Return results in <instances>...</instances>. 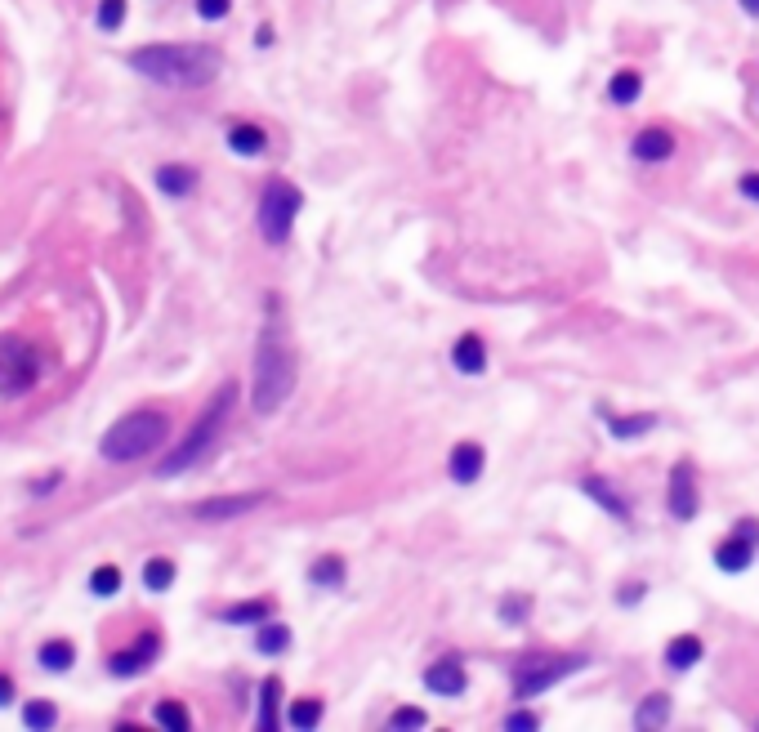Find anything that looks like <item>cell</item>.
Listing matches in <instances>:
<instances>
[{"instance_id": "6da1fadb", "label": "cell", "mask_w": 759, "mask_h": 732, "mask_svg": "<svg viewBox=\"0 0 759 732\" xmlns=\"http://www.w3.org/2000/svg\"><path fill=\"white\" fill-rule=\"evenodd\" d=\"M295 389V353L286 344V331L277 326V295H268V322L255 344V371H251V402L259 416H273Z\"/></svg>"}, {"instance_id": "60d3db41", "label": "cell", "mask_w": 759, "mask_h": 732, "mask_svg": "<svg viewBox=\"0 0 759 732\" xmlns=\"http://www.w3.org/2000/svg\"><path fill=\"white\" fill-rule=\"evenodd\" d=\"M63 483V474H45V483H36V496H45V491H54Z\"/></svg>"}, {"instance_id": "5bb4252c", "label": "cell", "mask_w": 759, "mask_h": 732, "mask_svg": "<svg viewBox=\"0 0 759 732\" xmlns=\"http://www.w3.org/2000/svg\"><path fill=\"white\" fill-rule=\"evenodd\" d=\"M425 688L438 692V697H460V692L469 688V674H465V666H460L456 657H443V661H434V666L425 670Z\"/></svg>"}, {"instance_id": "e575fe53", "label": "cell", "mask_w": 759, "mask_h": 732, "mask_svg": "<svg viewBox=\"0 0 759 732\" xmlns=\"http://www.w3.org/2000/svg\"><path fill=\"white\" fill-rule=\"evenodd\" d=\"M233 9V0H197V14L201 18H210V23H219V18Z\"/></svg>"}, {"instance_id": "d4e9b609", "label": "cell", "mask_w": 759, "mask_h": 732, "mask_svg": "<svg viewBox=\"0 0 759 732\" xmlns=\"http://www.w3.org/2000/svg\"><path fill=\"white\" fill-rule=\"evenodd\" d=\"M652 425H657V416H648V411H639V416H608V429H612V438H617V442L643 438Z\"/></svg>"}, {"instance_id": "cb8c5ba5", "label": "cell", "mask_w": 759, "mask_h": 732, "mask_svg": "<svg viewBox=\"0 0 759 732\" xmlns=\"http://www.w3.org/2000/svg\"><path fill=\"white\" fill-rule=\"evenodd\" d=\"M639 94H643V76L634 72V67H626V72H617V76L608 81V99L617 103V108H630Z\"/></svg>"}, {"instance_id": "8fae6325", "label": "cell", "mask_w": 759, "mask_h": 732, "mask_svg": "<svg viewBox=\"0 0 759 732\" xmlns=\"http://www.w3.org/2000/svg\"><path fill=\"white\" fill-rule=\"evenodd\" d=\"M157 652H161V634H139V639H134V648H121L117 657L108 661V670L117 674V679H134V674H143L152 666V661H157Z\"/></svg>"}, {"instance_id": "7402d4cb", "label": "cell", "mask_w": 759, "mask_h": 732, "mask_svg": "<svg viewBox=\"0 0 759 732\" xmlns=\"http://www.w3.org/2000/svg\"><path fill=\"white\" fill-rule=\"evenodd\" d=\"M157 188L166 192V197H188V192L197 188V170L192 166H161L157 170Z\"/></svg>"}, {"instance_id": "7a4b0ae2", "label": "cell", "mask_w": 759, "mask_h": 732, "mask_svg": "<svg viewBox=\"0 0 759 732\" xmlns=\"http://www.w3.org/2000/svg\"><path fill=\"white\" fill-rule=\"evenodd\" d=\"M130 67L170 90H201L219 76L224 59L215 45H143L130 54Z\"/></svg>"}, {"instance_id": "4316f807", "label": "cell", "mask_w": 759, "mask_h": 732, "mask_svg": "<svg viewBox=\"0 0 759 732\" xmlns=\"http://www.w3.org/2000/svg\"><path fill=\"white\" fill-rule=\"evenodd\" d=\"M286 724H291V728H317V724H322V701H317V697L291 701V706H286Z\"/></svg>"}, {"instance_id": "f546056e", "label": "cell", "mask_w": 759, "mask_h": 732, "mask_svg": "<svg viewBox=\"0 0 759 732\" xmlns=\"http://www.w3.org/2000/svg\"><path fill=\"white\" fill-rule=\"evenodd\" d=\"M54 724H59V706H54V701H27V706H23V728L45 732V728H54Z\"/></svg>"}, {"instance_id": "d6a6232c", "label": "cell", "mask_w": 759, "mask_h": 732, "mask_svg": "<svg viewBox=\"0 0 759 732\" xmlns=\"http://www.w3.org/2000/svg\"><path fill=\"white\" fill-rule=\"evenodd\" d=\"M126 23V0H99V27L103 32H117Z\"/></svg>"}, {"instance_id": "484cf974", "label": "cell", "mask_w": 759, "mask_h": 732, "mask_svg": "<svg viewBox=\"0 0 759 732\" xmlns=\"http://www.w3.org/2000/svg\"><path fill=\"white\" fill-rule=\"evenodd\" d=\"M277 701H282V679L268 674L259 683V728H277Z\"/></svg>"}, {"instance_id": "d6986e66", "label": "cell", "mask_w": 759, "mask_h": 732, "mask_svg": "<svg viewBox=\"0 0 759 732\" xmlns=\"http://www.w3.org/2000/svg\"><path fill=\"white\" fill-rule=\"evenodd\" d=\"M670 724V697L666 692H648L634 706V728H666Z\"/></svg>"}, {"instance_id": "ba28073f", "label": "cell", "mask_w": 759, "mask_h": 732, "mask_svg": "<svg viewBox=\"0 0 759 732\" xmlns=\"http://www.w3.org/2000/svg\"><path fill=\"white\" fill-rule=\"evenodd\" d=\"M755 545H759V518H742L733 527V536L715 545V567L719 572H746L755 558Z\"/></svg>"}, {"instance_id": "2e32d148", "label": "cell", "mask_w": 759, "mask_h": 732, "mask_svg": "<svg viewBox=\"0 0 759 732\" xmlns=\"http://www.w3.org/2000/svg\"><path fill=\"white\" fill-rule=\"evenodd\" d=\"M228 148H233L237 157H264V148H268L264 125H255V121H237L233 130H228Z\"/></svg>"}, {"instance_id": "8992f818", "label": "cell", "mask_w": 759, "mask_h": 732, "mask_svg": "<svg viewBox=\"0 0 759 732\" xmlns=\"http://www.w3.org/2000/svg\"><path fill=\"white\" fill-rule=\"evenodd\" d=\"M41 380V358L23 335L0 331V398H23Z\"/></svg>"}, {"instance_id": "5b68a950", "label": "cell", "mask_w": 759, "mask_h": 732, "mask_svg": "<svg viewBox=\"0 0 759 732\" xmlns=\"http://www.w3.org/2000/svg\"><path fill=\"white\" fill-rule=\"evenodd\" d=\"M300 206H304V192L286 179H273L264 192H259V206H255L259 237H264L268 246H286L291 242V228H295Z\"/></svg>"}, {"instance_id": "f1b7e54d", "label": "cell", "mask_w": 759, "mask_h": 732, "mask_svg": "<svg viewBox=\"0 0 759 732\" xmlns=\"http://www.w3.org/2000/svg\"><path fill=\"white\" fill-rule=\"evenodd\" d=\"M152 719H157L161 728H175V732H188V728H192V715H188L184 701H157Z\"/></svg>"}, {"instance_id": "e0dca14e", "label": "cell", "mask_w": 759, "mask_h": 732, "mask_svg": "<svg viewBox=\"0 0 759 732\" xmlns=\"http://www.w3.org/2000/svg\"><path fill=\"white\" fill-rule=\"evenodd\" d=\"M701 657H706V643H701L697 634H679V639H670V648H666L670 670H693Z\"/></svg>"}, {"instance_id": "ac0fdd59", "label": "cell", "mask_w": 759, "mask_h": 732, "mask_svg": "<svg viewBox=\"0 0 759 732\" xmlns=\"http://www.w3.org/2000/svg\"><path fill=\"white\" fill-rule=\"evenodd\" d=\"M291 648V630H286L282 621H259V630H255V652L259 657H282V652Z\"/></svg>"}, {"instance_id": "d590c367", "label": "cell", "mask_w": 759, "mask_h": 732, "mask_svg": "<svg viewBox=\"0 0 759 732\" xmlns=\"http://www.w3.org/2000/svg\"><path fill=\"white\" fill-rule=\"evenodd\" d=\"M501 616L509 625H523V616H527V599H505L501 603Z\"/></svg>"}, {"instance_id": "b9f144b4", "label": "cell", "mask_w": 759, "mask_h": 732, "mask_svg": "<svg viewBox=\"0 0 759 732\" xmlns=\"http://www.w3.org/2000/svg\"><path fill=\"white\" fill-rule=\"evenodd\" d=\"M737 5H742L751 18H759V0H737Z\"/></svg>"}, {"instance_id": "ab89813d", "label": "cell", "mask_w": 759, "mask_h": 732, "mask_svg": "<svg viewBox=\"0 0 759 732\" xmlns=\"http://www.w3.org/2000/svg\"><path fill=\"white\" fill-rule=\"evenodd\" d=\"M9 697H14V679H9V674H0V706H9Z\"/></svg>"}, {"instance_id": "8d00e7d4", "label": "cell", "mask_w": 759, "mask_h": 732, "mask_svg": "<svg viewBox=\"0 0 759 732\" xmlns=\"http://www.w3.org/2000/svg\"><path fill=\"white\" fill-rule=\"evenodd\" d=\"M505 728H514V732H527V728H541V719H536L532 710H518V715H509V719H505Z\"/></svg>"}, {"instance_id": "1f68e13d", "label": "cell", "mask_w": 759, "mask_h": 732, "mask_svg": "<svg viewBox=\"0 0 759 732\" xmlns=\"http://www.w3.org/2000/svg\"><path fill=\"white\" fill-rule=\"evenodd\" d=\"M90 590L99 594V599H112V594L121 590V572L112 563H103V567H94V576H90Z\"/></svg>"}, {"instance_id": "836d02e7", "label": "cell", "mask_w": 759, "mask_h": 732, "mask_svg": "<svg viewBox=\"0 0 759 732\" xmlns=\"http://www.w3.org/2000/svg\"><path fill=\"white\" fill-rule=\"evenodd\" d=\"M425 724H429L425 710H416V706H398L389 719V728H425Z\"/></svg>"}, {"instance_id": "9a60e30c", "label": "cell", "mask_w": 759, "mask_h": 732, "mask_svg": "<svg viewBox=\"0 0 759 732\" xmlns=\"http://www.w3.org/2000/svg\"><path fill=\"white\" fill-rule=\"evenodd\" d=\"M451 366H456L460 375H483L487 371V344H483V335H460V340L451 344Z\"/></svg>"}, {"instance_id": "3957f363", "label": "cell", "mask_w": 759, "mask_h": 732, "mask_svg": "<svg viewBox=\"0 0 759 732\" xmlns=\"http://www.w3.org/2000/svg\"><path fill=\"white\" fill-rule=\"evenodd\" d=\"M233 398H237V384H224V389H219L215 398L206 402V411H201L197 425L188 429V438L175 442V447L166 451V460L157 465V478H179V474H188V469H197L201 460L215 451L219 433H224V425H228V411H233Z\"/></svg>"}, {"instance_id": "603a6c76", "label": "cell", "mask_w": 759, "mask_h": 732, "mask_svg": "<svg viewBox=\"0 0 759 732\" xmlns=\"http://www.w3.org/2000/svg\"><path fill=\"white\" fill-rule=\"evenodd\" d=\"M268 616H273V603H268V599H246V603H233V608L219 612V621H228V625H259V621H268Z\"/></svg>"}, {"instance_id": "9c48e42d", "label": "cell", "mask_w": 759, "mask_h": 732, "mask_svg": "<svg viewBox=\"0 0 759 732\" xmlns=\"http://www.w3.org/2000/svg\"><path fill=\"white\" fill-rule=\"evenodd\" d=\"M268 500V491H237V496H210L201 500L197 509H192V518H201V523H224V518H242L251 514V509H259Z\"/></svg>"}, {"instance_id": "83f0119b", "label": "cell", "mask_w": 759, "mask_h": 732, "mask_svg": "<svg viewBox=\"0 0 759 732\" xmlns=\"http://www.w3.org/2000/svg\"><path fill=\"white\" fill-rule=\"evenodd\" d=\"M143 585H148L152 594L170 590V585H175V563H170V558H148V563H143Z\"/></svg>"}, {"instance_id": "44dd1931", "label": "cell", "mask_w": 759, "mask_h": 732, "mask_svg": "<svg viewBox=\"0 0 759 732\" xmlns=\"http://www.w3.org/2000/svg\"><path fill=\"white\" fill-rule=\"evenodd\" d=\"M309 585H317V590H340V585H344V558H340V554H322V558H313V567H309Z\"/></svg>"}, {"instance_id": "52a82bcc", "label": "cell", "mask_w": 759, "mask_h": 732, "mask_svg": "<svg viewBox=\"0 0 759 732\" xmlns=\"http://www.w3.org/2000/svg\"><path fill=\"white\" fill-rule=\"evenodd\" d=\"M585 657H541V652H527L514 661V692L518 697H536V692L554 688L559 679H568L572 670H581Z\"/></svg>"}, {"instance_id": "4dcf8cb0", "label": "cell", "mask_w": 759, "mask_h": 732, "mask_svg": "<svg viewBox=\"0 0 759 732\" xmlns=\"http://www.w3.org/2000/svg\"><path fill=\"white\" fill-rule=\"evenodd\" d=\"M72 661H76V648H72V643H67V639H54V643H45V648H41V666L45 670H72Z\"/></svg>"}, {"instance_id": "74e56055", "label": "cell", "mask_w": 759, "mask_h": 732, "mask_svg": "<svg viewBox=\"0 0 759 732\" xmlns=\"http://www.w3.org/2000/svg\"><path fill=\"white\" fill-rule=\"evenodd\" d=\"M737 188H742L751 201H759V175H742V183H737Z\"/></svg>"}, {"instance_id": "ffe728a7", "label": "cell", "mask_w": 759, "mask_h": 732, "mask_svg": "<svg viewBox=\"0 0 759 732\" xmlns=\"http://www.w3.org/2000/svg\"><path fill=\"white\" fill-rule=\"evenodd\" d=\"M581 487H585V496H594V500H599V505L608 509V514L617 518V523H630V505H626V496H621V491H612L608 483H603V478H594V474L585 478Z\"/></svg>"}, {"instance_id": "30bf717a", "label": "cell", "mask_w": 759, "mask_h": 732, "mask_svg": "<svg viewBox=\"0 0 759 732\" xmlns=\"http://www.w3.org/2000/svg\"><path fill=\"white\" fill-rule=\"evenodd\" d=\"M666 505L679 523H693L697 509H701V491H697V478H693V465H675L670 474V491H666Z\"/></svg>"}, {"instance_id": "277c9868", "label": "cell", "mask_w": 759, "mask_h": 732, "mask_svg": "<svg viewBox=\"0 0 759 732\" xmlns=\"http://www.w3.org/2000/svg\"><path fill=\"white\" fill-rule=\"evenodd\" d=\"M166 438H170L166 411L139 407V411H130V416H121L117 425L103 433L99 451H103V460H112V465H130V460L152 456V451H157Z\"/></svg>"}, {"instance_id": "4fadbf2b", "label": "cell", "mask_w": 759, "mask_h": 732, "mask_svg": "<svg viewBox=\"0 0 759 732\" xmlns=\"http://www.w3.org/2000/svg\"><path fill=\"white\" fill-rule=\"evenodd\" d=\"M630 157L652 161V166H657V161H670V157H675V134H670L666 125H648V130L634 134Z\"/></svg>"}, {"instance_id": "7c38bea8", "label": "cell", "mask_w": 759, "mask_h": 732, "mask_svg": "<svg viewBox=\"0 0 759 732\" xmlns=\"http://www.w3.org/2000/svg\"><path fill=\"white\" fill-rule=\"evenodd\" d=\"M483 465H487V451H483V442L465 438V442H456V447H451L447 474H451V483L469 487V483H478V478H483Z\"/></svg>"}, {"instance_id": "f35d334b", "label": "cell", "mask_w": 759, "mask_h": 732, "mask_svg": "<svg viewBox=\"0 0 759 732\" xmlns=\"http://www.w3.org/2000/svg\"><path fill=\"white\" fill-rule=\"evenodd\" d=\"M643 590H648V585L630 581V590H621V603H639V599H643Z\"/></svg>"}]
</instances>
